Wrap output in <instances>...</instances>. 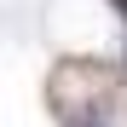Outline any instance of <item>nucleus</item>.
<instances>
[{"mask_svg":"<svg viewBox=\"0 0 127 127\" xmlns=\"http://www.w3.org/2000/svg\"><path fill=\"white\" fill-rule=\"evenodd\" d=\"M69 127H104V121H98V116H93V110H81V116H75V121H69Z\"/></svg>","mask_w":127,"mask_h":127,"instance_id":"f257e3e1","label":"nucleus"},{"mask_svg":"<svg viewBox=\"0 0 127 127\" xmlns=\"http://www.w3.org/2000/svg\"><path fill=\"white\" fill-rule=\"evenodd\" d=\"M110 6H116V12H121V17H127V0H110Z\"/></svg>","mask_w":127,"mask_h":127,"instance_id":"f03ea898","label":"nucleus"}]
</instances>
